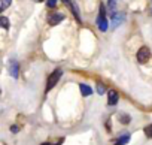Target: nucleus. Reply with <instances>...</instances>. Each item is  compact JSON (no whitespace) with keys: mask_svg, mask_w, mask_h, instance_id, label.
Returning <instances> with one entry per match:
<instances>
[{"mask_svg":"<svg viewBox=\"0 0 152 145\" xmlns=\"http://www.w3.org/2000/svg\"><path fill=\"white\" fill-rule=\"evenodd\" d=\"M61 75H63V70H61V69H55L52 74L48 77V81H46V93L51 91V90L57 85V82L60 81Z\"/></svg>","mask_w":152,"mask_h":145,"instance_id":"obj_1","label":"nucleus"},{"mask_svg":"<svg viewBox=\"0 0 152 145\" xmlns=\"http://www.w3.org/2000/svg\"><path fill=\"white\" fill-rule=\"evenodd\" d=\"M97 24H99V29L102 32H106L109 29V24H107V18H106V8L104 5H100V15L97 18Z\"/></svg>","mask_w":152,"mask_h":145,"instance_id":"obj_2","label":"nucleus"},{"mask_svg":"<svg viewBox=\"0 0 152 145\" xmlns=\"http://www.w3.org/2000/svg\"><path fill=\"white\" fill-rule=\"evenodd\" d=\"M149 58H151V49L148 46H142L137 51V60H139V63H146Z\"/></svg>","mask_w":152,"mask_h":145,"instance_id":"obj_3","label":"nucleus"},{"mask_svg":"<svg viewBox=\"0 0 152 145\" xmlns=\"http://www.w3.org/2000/svg\"><path fill=\"white\" fill-rule=\"evenodd\" d=\"M63 20H64V15H63V14H52V15L48 17V23H49L51 26H57V24H60Z\"/></svg>","mask_w":152,"mask_h":145,"instance_id":"obj_4","label":"nucleus"},{"mask_svg":"<svg viewBox=\"0 0 152 145\" xmlns=\"http://www.w3.org/2000/svg\"><path fill=\"white\" fill-rule=\"evenodd\" d=\"M118 100H119L118 93H116L115 90H110V91L107 93V103H109L110 106H113V105H116V103H118Z\"/></svg>","mask_w":152,"mask_h":145,"instance_id":"obj_5","label":"nucleus"},{"mask_svg":"<svg viewBox=\"0 0 152 145\" xmlns=\"http://www.w3.org/2000/svg\"><path fill=\"white\" fill-rule=\"evenodd\" d=\"M9 72H11L12 78H18V63H17L15 60L11 61V64H9Z\"/></svg>","mask_w":152,"mask_h":145,"instance_id":"obj_6","label":"nucleus"},{"mask_svg":"<svg viewBox=\"0 0 152 145\" xmlns=\"http://www.w3.org/2000/svg\"><path fill=\"white\" fill-rule=\"evenodd\" d=\"M122 21H124V14H115L113 15V20H112V27L116 29Z\"/></svg>","mask_w":152,"mask_h":145,"instance_id":"obj_7","label":"nucleus"},{"mask_svg":"<svg viewBox=\"0 0 152 145\" xmlns=\"http://www.w3.org/2000/svg\"><path fill=\"white\" fill-rule=\"evenodd\" d=\"M79 88H81L82 96H91V94H93V88H91L90 85H87V84H81Z\"/></svg>","mask_w":152,"mask_h":145,"instance_id":"obj_8","label":"nucleus"},{"mask_svg":"<svg viewBox=\"0 0 152 145\" xmlns=\"http://www.w3.org/2000/svg\"><path fill=\"white\" fill-rule=\"evenodd\" d=\"M128 141H130V135H128V133H125V135H122V136L115 142V145H125Z\"/></svg>","mask_w":152,"mask_h":145,"instance_id":"obj_9","label":"nucleus"},{"mask_svg":"<svg viewBox=\"0 0 152 145\" xmlns=\"http://www.w3.org/2000/svg\"><path fill=\"white\" fill-rule=\"evenodd\" d=\"M107 9L115 15V9H116V0H109L107 2Z\"/></svg>","mask_w":152,"mask_h":145,"instance_id":"obj_10","label":"nucleus"},{"mask_svg":"<svg viewBox=\"0 0 152 145\" xmlns=\"http://www.w3.org/2000/svg\"><path fill=\"white\" fill-rule=\"evenodd\" d=\"M118 118H119V121H121L122 124H128V123H130V120H131L127 114H119V115H118Z\"/></svg>","mask_w":152,"mask_h":145,"instance_id":"obj_11","label":"nucleus"},{"mask_svg":"<svg viewBox=\"0 0 152 145\" xmlns=\"http://www.w3.org/2000/svg\"><path fill=\"white\" fill-rule=\"evenodd\" d=\"M11 3H12V0H2V2H0V11H5Z\"/></svg>","mask_w":152,"mask_h":145,"instance_id":"obj_12","label":"nucleus"},{"mask_svg":"<svg viewBox=\"0 0 152 145\" xmlns=\"http://www.w3.org/2000/svg\"><path fill=\"white\" fill-rule=\"evenodd\" d=\"M0 23H2L3 29H9V20L6 17H0Z\"/></svg>","mask_w":152,"mask_h":145,"instance_id":"obj_13","label":"nucleus"},{"mask_svg":"<svg viewBox=\"0 0 152 145\" xmlns=\"http://www.w3.org/2000/svg\"><path fill=\"white\" fill-rule=\"evenodd\" d=\"M104 91H106V87L102 82H97V93L99 94H104Z\"/></svg>","mask_w":152,"mask_h":145,"instance_id":"obj_14","label":"nucleus"},{"mask_svg":"<svg viewBox=\"0 0 152 145\" xmlns=\"http://www.w3.org/2000/svg\"><path fill=\"white\" fill-rule=\"evenodd\" d=\"M143 132H145V135H146L148 138H152V124H149V126H146Z\"/></svg>","mask_w":152,"mask_h":145,"instance_id":"obj_15","label":"nucleus"},{"mask_svg":"<svg viewBox=\"0 0 152 145\" xmlns=\"http://www.w3.org/2000/svg\"><path fill=\"white\" fill-rule=\"evenodd\" d=\"M46 3H48L49 8H54V6L57 5V0H46Z\"/></svg>","mask_w":152,"mask_h":145,"instance_id":"obj_16","label":"nucleus"},{"mask_svg":"<svg viewBox=\"0 0 152 145\" xmlns=\"http://www.w3.org/2000/svg\"><path fill=\"white\" fill-rule=\"evenodd\" d=\"M64 139H60L57 144H49V142H43V144H40V145H61V142H63Z\"/></svg>","mask_w":152,"mask_h":145,"instance_id":"obj_17","label":"nucleus"},{"mask_svg":"<svg viewBox=\"0 0 152 145\" xmlns=\"http://www.w3.org/2000/svg\"><path fill=\"white\" fill-rule=\"evenodd\" d=\"M11 132L17 133V132H18V127H17V126H12V127H11Z\"/></svg>","mask_w":152,"mask_h":145,"instance_id":"obj_18","label":"nucleus"},{"mask_svg":"<svg viewBox=\"0 0 152 145\" xmlns=\"http://www.w3.org/2000/svg\"><path fill=\"white\" fill-rule=\"evenodd\" d=\"M36 2H42V0H36Z\"/></svg>","mask_w":152,"mask_h":145,"instance_id":"obj_19","label":"nucleus"},{"mask_svg":"<svg viewBox=\"0 0 152 145\" xmlns=\"http://www.w3.org/2000/svg\"><path fill=\"white\" fill-rule=\"evenodd\" d=\"M64 2H69V0H64Z\"/></svg>","mask_w":152,"mask_h":145,"instance_id":"obj_20","label":"nucleus"}]
</instances>
